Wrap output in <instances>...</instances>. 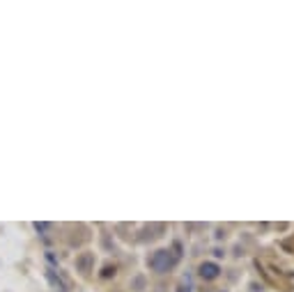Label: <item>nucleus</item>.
I'll use <instances>...</instances> for the list:
<instances>
[{"instance_id":"nucleus-1","label":"nucleus","mask_w":294,"mask_h":292,"mask_svg":"<svg viewBox=\"0 0 294 292\" xmlns=\"http://www.w3.org/2000/svg\"><path fill=\"white\" fill-rule=\"evenodd\" d=\"M202 276H207V279L216 276V265H202Z\"/></svg>"}]
</instances>
